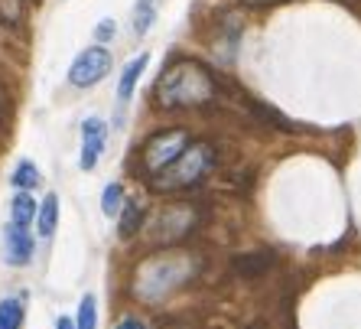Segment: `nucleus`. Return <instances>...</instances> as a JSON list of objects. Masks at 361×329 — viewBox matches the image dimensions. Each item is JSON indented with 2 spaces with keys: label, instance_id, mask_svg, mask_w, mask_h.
<instances>
[{
  "label": "nucleus",
  "instance_id": "f257e3e1",
  "mask_svg": "<svg viewBox=\"0 0 361 329\" xmlns=\"http://www.w3.org/2000/svg\"><path fill=\"white\" fill-rule=\"evenodd\" d=\"M219 92H221L219 76L209 66H202L199 59H189V56H176V59L169 62L160 72L157 88H153L157 104L166 111L209 104L219 98Z\"/></svg>",
  "mask_w": 361,
  "mask_h": 329
},
{
  "label": "nucleus",
  "instance_id": "f03ea898",
  "mask_svg": "<svg viewBox=\"0 0 361 329\" xmlns=\"http://www.w3.org/2000/svg\"><path fill=\"white\" fill-rule=\"evenodd\" d=\"M192 258H185V254H176V251H166L160 258H150V261H143L134 274V294L147 304H157L163 297H169L173 290H179V284L192 277Z\"/></svg>",
  "mask_w": 361,
  "mask_h": 329
},
{
  "label": "nucleus",
  "instance_id": "7ed1b4c3",
  "mask_svg": "<svg viewBox=\"0 0 361 329\" xmlns=\"http://www.w3.org/2000/svg\"><path fill=\"white\" fill-rule=\"evenodd\" d=\"M212 167H215V147L209 140H192L166 169L153 177L150 186L153 193H183V189L199 186L212 173Z\"/></svg>",
  "mask_w": 361,
  "mask_h": 329
},
{
  "label": "nucleus",
  "instance_id": "20e7f679",
  "mask_svg": "<svg viewBox=\"0 0 361 329\" xmlns=\"http://www.w3.org/2000/svg\"><path fill=\"white\" fill-rule=\"evenodd\" d=\"M189 144H192V134H189L185 127H166V131H157V134H150L147 137V144L140 147L143 169H147L150 177H157V173L166 169Z\"/></svg>",
  "mask_w": 361,
  "mask_h": 329
},
{
  "label": "nucleus",
  "instance_id": "39448f33",
  "mask_svg": "<svg viewBox=\"0 0 361 329\" xmlns=\"http://www.w3.org/2000/svg\"><path fill=\"white\" fill-rule=\"evenodd\" d=\"M111 66H114L111 52L104 46H92V49L78 52V59L68 68V82L75 85V88H94L111 72Z\"/></svg>",
  "mask_w": 361,
  "mask_h": 329
},
{
  "label": "nucleus",
  "instance_id": "423d86ee",
  "mask_svg": "<svg viewBox=\"0 0 361 329\" xmlns=\"http://www.w3.org/2000/svg\"><path fill=\"white\" fill-rule=\"evenodd\" d=\"M195 228V209L192 205H166V209L157 215L150 235L157 245H169V241H179Z\"/></svg>",
  "mask_w": 361,
  "mask_h": 329
},
{
  "label": "nucleus",
  "instance_id": "0eeeda50",
  "mask_svg": "<svg viewBox=\"0 0 361 329\" xmlns=\"http://www.w3.org/2000/svg\"><path fill=\"white\" fill-rule=\"evenodd\" d=\"M104 144H108V124L101 118H88L82 124V160H78V167L82 169L98 167V157L104 153Z\"/></svg>",
  "mask_w": 361,
  "mask_h": 329
},
{
  "label": "nucleus",
  "instance_id": "6e6552de",
  "mask_svg": "<svg viewBox=\"0 0 361 329\" xmlns=\"http://www.w3.org/2000/svg\"><path fill=\"white\" fill-rule=\"evenodd\" d=\"M33 248H36L33 235H30L23 225H13V222H10L7 235H4V258H7V264L26 268V264L33 261Z\"/></svg>",
  "mask_w": 361,
  "mask_h": 329
},
{
  "label": "nucleus",
  "instance_id": "1a4fd4ad",
  "mask_svg": "<svg viewBox=\"0 0 361 329\" xmlns=\"http://www.w3.org/2000/svg\"><path fill=\"white\" fill-rule=\"evenodd\" d=\"M270 268H274V254L270 251H251L235 258V274H241V277H261Z\"/></svg>",
  "mask_w": 361,
  "mask_h": 329
},
{
  "label": "nucleus",
  "instance_id": "9d476101",
  "mask_svg": "<svg viewBox=\"0 0 361 329\" xmlns=\"http://www.w3.org/2000/svg\"><path fill=\"white\" fill-rule=\"evenodd\" d=\"M147 62H150V56H147V52H140L137 59L127 62L124 76H121V82H118V98H121V104L130 102V95H134V88H137V82H140V76H143V68H147Z\"/></svg>",
  "mask_w": 361,
  "mask_h": 329
},
{
  "label": "nucleus",
  "instance_id": "9b49d317",
  "mask_svg": "<svg viewBox=\"0 0 361 329\" xmlns=\"http://www.w3.org/2000/svg\"><path fill=\"white\" fill-rule=\"evenodd\" d=\"M56 225H59V196L49 193L42 199V205H36V228L42 238H52Z\"/></svg>",
  "mask_w": 361,
  "mask_h": 329
},
{
  "label": "nucleus",
  "instance_id": "f8f14e48",
  "mask_svg": "<svg viewBox=\"0 0 361 329\" xmlns=\"http://www.w3.org/2000/svg\"><path fill=\"white\" fill-rule=\"evenodd\" d=\"M121 238H134L137 232H140V225L147 222V209H143L140 203H134V199H124V205H121Z\"/></svg>",
  "mask_w": 361,
  "mask_h": 329
},
{
  "label": "nucleus",
  "instance_id": "ddd939ff",
  "mask_svg": "<svg viewBox=\"0 0 361 329\" xmlns=\"http://www.w3.org/2000/svg\"><path fill=\"white\" fill-rule=\"evenodd\" d=\"M36 219V203L33 196L26 193V189H17V196H13V203H10V222L13 225H33Z\"/></svg>",
  "mask_w": 361,
  "mask_h": 329
},
{
  "label": "nucleus",
  "instance_id": "4468645a",
  "mask_svg": "<svg viewBox=\"0 0 361 329\" xmlns=\"http://www.w3.org/2000/svg\"><path fill=\"white\" fill-rule=\"evenodd\" d=\"M23 326V300L7 297L0 300V329H20Z\"/></svg>",
  "mask_w": 361,
  "mask_h": 329
},
{
  "label": "nucleus",
  "instance_id": "2eb2a0df",
  "mask_svg": "<svg viewBox=\"0 0 361 329\" xmlns=\"http://www.w3.org/2000/svg\"><path fill=\"white\" fill-rule=\"evenodd\" d=\"M10 183L17 186V189H36V186L42 183V177H39V169L33 167V160H20L17 169H13V179H10Z\"/></svg>",
  "mask_w": 361,
  "mask_h": 329
},
{
  "label": "nucleus",
  "instance_id": "dca6fc26",
  "mask_svg": "<svg viewBox=\"0 0 361 329\" xmlns=\"http://www.w3.org/2000/svg\"><path fill=\"white\" fill-rule=\"evenodd\" d=\"M157 20V0H137L134 7V33L143 36Z\"/></svg>",
  "mask_w": 361,
  "mask_h": 329
},
{
  "label": "nucleus",
  "instance_id": "f3484780",
  "mask_svg": "<svg viewBox=\"0 0 361 329\" xmlns=\"http://www.w3.org/2000/svg\"><path fill=\"white\" fill-rule=\"evenodd\" d=\"M75 329H98V300H94L92 294H85L82 304H78Z\"/></svg>",
  "mask_w": 361,
  "mask_h": 329
},
{
  "label": "nucleus",
  "instance_id": "a211bd4d",
  "mask_svg": "<svg viewBox=\"0 0 361 329\" xmlns=\"http://www.w3.org/2000/svg\"><path fill=\"white\" fill-rule=\"evenodd\" d=\"M121 205H124V186L121 183H111L104 193H101V209H104V215L108 219H114L121 212Z\"/></svg>",
  "mask_w": 361,
  "mask_h": 329
},
{
  "label": "nucleus",
  "instance_id": "6ab92c4d",
  "mask_svg": "<svg viewBox=\"0 0 361 329\" xmlns=\"http://www.w3.org/2000/svg\"><path fill=\"white\" fill-rule=\"evenodd\" d=\"M94 40H98V42L114 40V20H101L98 30H94Z\"/></svg>",
  "mask_w": 361,
  "mask_h": 329
},
{
  "label": "nucleus",
  "instance_id": "aec40b11",
  "mask_svg": "<svg viewBox=\"0 0 361 329\" xmlns=\"http://www.w3.org/2000/svg\"><path fill=\"white\" fill-rule=\"evenodd\" d=\"M118 329H147V326H143V323L137 320V316H127V320H121V323H118Z\"/></svg>",
  "mask_w": 361,
  "mask_h": 329
},
{
  "label": "nucleus",
  "instance_id": "412c9836",
  "mask_svg": "<svg viewBox=\"0 0 361 329\" xmlns=\"http://www.w3.org/2000/svg\"><path fill=\"white\" fill-rule=\"evenodd\" d=\"M247 7H264V4H283V0H241Z\"/></svg>",
  "mask_w": 361,
  "mask_h": 329
},
{
  "label": "nucleus",
  "instance_id": "4be33fe9",
  "mask_svg": "<svg viewBox=\"0 0 361 329\" xmlns=\"http://www.w3.org/2000/svg\"><path fill=\"white\" fill-rule=\"evenodd\" d=\"M56 329H75V323L68 320V316H59V323H56Z\"/></svg>",
  "mask_w": 361,
  "mask_h": 329
},
{
  "label": "nucleus",
  "instance_id": "5701e85b",
  "mask_svg": "<svg viewBox=\"0 0 361 329\" xmlns=\"http://www.w3.org/2000/svg\"><path fill=\"white\" fill-rule=\"evenodd\" d=\"M244 329H267L264 323H251V326H244Z\"/></svg>",
  "mask_w": 361,
  "mask_h": 329
}]
</instances>
